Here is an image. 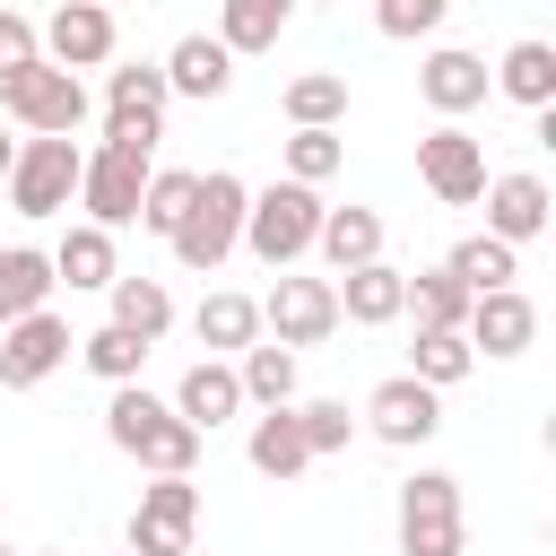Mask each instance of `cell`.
<instances>
[{
  "instance_id": "1",
  "label": "cell",
  "mask_w": 556,
  "mask_h": 556,
  "mask_svg": "<svg viewBox=\"0 0 556 556\" xmlns=\"http://www.w3.org/2000/svg\"><path fill=\"white\" fill-rule=\"evenodd\" d=\"M156 139H165V122H104V148L78 165V208H87V226H130L139 217V191H148V174H156Z\"/></svg>"
},
{
  "instance_id": "2",
  "label": "cell",
  "mask_w": 556,
  "mask_h": 556,
  "mask_svg": "<svg viewBox=\"0 0 556 556\" xmlns=\"http://www.w3.org/2000/svg\"><path fill=\"white\" fill-rule=\"evenodd\" d=\"M104 434H113V452H130L148 478H191V469H200V434L174 417V400H156V391H139V382H122V391L104 400Z\"/></svg>"
},
{
  "instance_id": "3",
  "label": "cell",
  "mask_w": 556,
  "mask_h": 556,
  "mask_svg": "<svg viewBox=\"0 0 556 556\" xmlns=\"http://www.w3.org/2000/svg\"><path fill=\"white\" fill-rule=\"evenodd\" d=\"M243 200H252V182H243V174H226V165H208V174H200V191H191L182 226L165 235V243H174V261H182L191 278L226 269V252L243 243Z\"/></svg>"
},
{
  "instance_id": "4",
  "label": "cell",
  "mask_w": 556,
  "mask_h": 556,
  "mask_svg": "<svg viewBox=\"0 0 556 556\" xmlns=\"http://www.w3.org/2000/svg\"><path fill=\"white\" fill-rule=\"evenodd\" d=\"M313 235H321V191L269 182V191L243 200V252H252L261 269H295V261L313 252Z\"/></svg>"
},
{
  "instance_id": "5",
  "label": "cell",
  "mask_w": 556,
  "mask_h": 556,
  "mask_svg": "<svg viewBox=\"0 0 556 556\" xmlns=\"http://www.w3.org/2000/svg\"><path fill=\"white\" fill-rule=\"evenodd\" d=\"M391 530H400V556H460V547H469L460 478H452V469H417V478H400Z\"/></svg>"
},
{
  "instance_id": "6",
  "label": "cell",
  "mask_w": 556,
  "mask_h": 556,
  "mask_svg": "<svg viewBox=\"0 0 556 556\" xmlns=\"http://www.w3.org/2000/svg\"><path fill=\"white\" fill-rule=\"evenodd\" d=\"M0 122L26 130V139H70V130L87 122V87H78L70 70L35 61V70H17V78H0Z\"/></svg>"
},
{
  "instance_id": "7",
  "label": "cell",
  "mask_w": 556,
  "mask_h": 556,
  "mask_svg": "<svg viewBox=\"0 0 556 556\" xmlns=\"http://www.w3.org/2000/svg\"><path fill=\"white\" fill-rule=\"evenodd\" d=\"M78 165H87L78 139H17L9 208H17V217H70V200H78Z\"/></svg>"
},
{
  "instance_id": "8",
  "label": "cell",
  "mask_w": 556,
  "mask_h": 556,
  "mask_svg": "<svg viewBox=\"0 0 556 556\" xmlns=\"http://www.w3.org/2000/svg\"><path fill=\"white\" fill-rule=\"evenodd\" d=\"M374 443H391V452H417V443H434V426H443V391H426L417 374H391V382H374L365 391V417H356Z\"/></svg>"
},
{
  "instance_id": "9",
  "label": "cell",
  "mask_w": 556,
  "mask_h": 556,
  "mask_svg": "<svg viewBox=\"0 0 556 556\" xmlns=\"http://www.w3.org/2000/svg\"><path fill=\"white\" fill-rule=\"evenodd\" d=\"M200 539V486L191 478H148L130 513V556H191Z\"/></svg>"
},
{
  "instance_id": "10",
  "label": "cell",
  "mask_w": 556,
  "mask_h": 556,
  "mask_svg": "<svg viewBox=\"0 0 556 556\" xmlns=\"http://www.w3.org/2000/svg\"><path fill=\"white\" fill-rule=\"evenodd\" d=\"M417 174H426V191H434L443 208H478V191H486V148H478L460 122H434V130L417 139Z\"/></svg>"
},
{
  "instance_id": "11",
  "label": "cell",
  "mask_w": 556,
  "mask_h": 556,
  "mask_svg": "<svg viewBox=\"0 0 556 556\" xmlns=\"http://www.w3.org/2000/svg\"><path fill=\"white\" fill-rule=\"evenodd\" d=\"M261 330H269L278 348H321V339L339 330V295H330V278H287V269H278V287L261 295Z\"/></svg>"
},
{
  "instance_id": "12",
  "label": "cell",
  "mask_w": 556,
  "mask_h": 556,
  "mask_svg": "<svg viewBox=\"0 0 556 556\" xmlns=\"http://www.w3.org/2000/svg\"><path fill=\"white\" fill-rule=\"evenodd\" d=\"M35 35H43V61H52V70H70V78H78V70H104V61H113V43H122V26H113V9H104V0H61V9H52V26H35Z\"/></svg>"
},
{
  "instance_id": "13",
  "label": "cell",
  "mask_w": 556,
  "mask_h": 556,
  "mask_svg": "<svg viewBox=\"0 0 556 556\" xmlns=\"http://www.w3.org/2000/svg\"><path fill=\"white\" fill-rule=\"evenodd\" d=\"M70 348H78V339H70V321H61L52 304L26 313V321H9V330H0V391H35L43 374L70 365Z\"/></svg>"
},
{
  "instance_id": "14",
  "label": "cell",
  "mask_w": 556,
  "mask_h": 556,
  "mask_svg": "<svg viewBox=\"0 0 556 556\" xmlns=\"http://www.w3.org/2000/svg\"><path fill=\"white\" fill-rule=\"evenodd\" d=\"M469 356H521L539 339V304L521 287H495V295H469V321H460Z\"/></svg>"
},
{
  "instance_id": "15",
  "label": "cell",
  "mask_w": 556,
  "mask_h": 556,
  "mask_svg": "<svg viewBox=\"0 0 556 556\" xmlns=\"http://www.w3.org/2000/svg\"><path fill=\"white\" fill-rule=\"evenodd\" d=\"M417 96H426L443 122H460V113H478V104H486V61H478V52H460V43H434V52L417 61Z\"/></svg>"
},
{
  "instance_id": "16",
  "label": "cell",
  "mask_w": 556,
  "mask_h": 556,
  "mask_svg": "<svg viewBox=\"0 0 556 556\" xmlns=\"http://www.w3.org/2000/svg\"><path fill=\"white\" fill-rule=\"evenodd\" d=\"M478 200H486V235H495V243H513V252H521L530 235H547V208H556L539 174H486V191H478Z\"/></svg>"
},
{
  "instance_id": "17",
  "label": "cell",
  "mask_w": 556,
  "mask_h": 556,
  "mask_svg": "<svg viewBox=\"0 0 556 556\" xmlns=\"http://www.w3.org/2000/svg\"><path fill=\"white\" fill-rule=\"evenodd\" d=\"M330 295H339V321H356V330H382V321H400V313H408V269H391V261H365V269L330 278Z\"/></svg>"
},
{
  "instance_id": "18",
  "label": "cell",
  "mask_w": 556,
  "mask_h": 556,
  "mask_svg": "<svg viewBox=\"0 0 556 556\" xmlns=\"http://www.w3.org/2000/svg\"><path fill=\"white\" fill-rule=\"evenodd\" d=\"M174 417H182L191 434H217L226 417H243V382H235V365H226V356H200V365L174 382Z\"/></svg>"
},
{
  "instance_id": "19",
  "label": "cell",
  "mask_w": 556,
  "mask_h": 556,
  "mask_svg": "<svg viewBox=\"0 0 556 556\" xmlns=\"http://www.w3.org/2000/svg\"><path fill=\"white\" fill-rule=\"evenodd\" d=\"M156 70H165V96H191V104H217V96L235 87V52H226L217 35H182Z\"/></svg>"
},
{
  "instance_id": "20",
  "label": "cell",
  "mask_w": 556,
  "mask_h": 556,
  "mask_svg": "<svg viewBox=\"0 0 556 556\" xmlns=\"http://www.w3.org/2000/svg\"><path fill=\"white\" fill-rule=\"evenodd\" d=\"M486 87H495V96H513L521 113H547V104H556V43L521 35V43H513V52L486 70Z\"/></svg>"
},
{
  "instance_id": "21",
  "label": "cell",
  "mask_w": 556,
  "mask_h": 556,
  "mask_svg": "<svg viewBox=\"0 0 556 556\" xmlns=\"http://www.w3.org/2000/svg\"><path fill=\"white\" fill-rule=\"evenodd\" d=\"M243 460H252L261 478H278V486L313 469V452H304V426H295V400H287V408H261V417H252V434H243Z\"/></svg>"
},
{
  "instance_id": "22",
  "label": "cell",
  "mask_w": 556,
  "mask_h": 556,
  "mask_svg": "<svg viewBox=\"0 0 556 556\" xmlns=\"http://www.w3.org/2000/svg\"><path fill=\"white\" fill-rule=\"evenodd\" d=\"M313 252L348 278V269H365V261H382V217L365 208V200H348V208H321V235H313Z\"/></svg>"
},
{
  "instance_id": "23",
  "label": "cell",
  "mask_w": 556,
  "mask_h": 556,
  "mask_svg": "<svg viewBox=\"0 0 556 556\" xmlns=\"http://www.w3.org/2000/svg\"><path fill=\"white\" fill-rule=\"evenodd\" d=\"M191 330H200V348H208V356H243V348L261 339V304H252V295H235V287H208V295H200V313H191Z\"/></svg>"
},
{
  "instance_id": "24",
  "label": "cell",
  "mask_w": 556,
  "mask_h": 556,
  "mask_svg": "<svg viewBox=\"0 0 556 556\" xmlns=\"http://www.w3.org/2000/svg\"><path fill=\"white\" fill-rule=\"evenodd\" d=\"M52 287H61V278H52V252L9 243V252H0V330H9V321H26V313H43V304H52Z\"/></svg>"
},
{
  "instance_id": "25",
  "label": "cell",
  "mask_w": 556,
  "mask_h": 556,
  "mask_svg": "<svg viewBox=\"0 0 556 556\" xmlns=\"http://www.w3.org/2000/svg\"><path fill=\"white\" fill-rule=\"evenodd\" d=\"M104 295H113V330H130L139 348H156V339L174 330V295H165V278H113Z\"/></svg>"
},
{
  "instance_id": "26",
  "label": "cell",
  "mask_w": 556,
  "mask_h": 556,
  "mask_svg": "<svg viewBox=\"0 0 556 556\" xmlns=\"http://www.w3.org/2000/svg\"><path fill=\"white\" fill-rule=\"evenodd\" d=\"M278 113H287L295 130H339V122H348V78H339V70H304V78H287Z\"/></svg>"
},
{
  "instance_id": "27",
  "label": "cell",
  "mask_w": 556,
  "mask_h": 556,
  "mask_svg": "<svg viewBox=\"0 0 556 556\" xmlns=\"http://www.w3.org/2000/svg\"><path fill=\"white\" fill-rule=\"evenodd\" d=\"M52 278H61V287H113V278H122L113 235H104V226H70V235L52 243Z\"/></svg>"
},
{
  "instance_id": "28",
  "label": "cell",
  "mask_w": 556,
  "mask_h": 556,
  "mask_svg": "<svg viewBox=\"0 0 556 556\" xmlns=\"http://www.w3.org/2000/svg\"><path fill=\"white\" fill-rule=\"evenodd\" d=\"M235 382H243V400H252V408H287V400H295V348L252 339V348L235 356Z\"/></svg>"
},
{
  "instance_id": "29",
  "label": "cell",
  "mask_w": 556,
  "mask_h": 556,
  "mask_svg": "<svg viewBox=\"0 0 556 556\" xmlns=\"http://www.w3.org/2000/svg\"><path fill=\"white\" fill-rule=\"evenodd\" d=\"M287 17H295V0H217V43L226 52H269L287 35Z\"/></svg>"
},
{
  "instance_id": "30",
  "label": "cell",
  "mask_w": 556,
  "mask_h": 556,
  "mask_svg": "<svg viewBox=\"0 0 556 556\" xmlns=\"http://www.w3.org/2000/svg\"><path fill=\"white\" fill-rule=\"evenodd\" d=\"M165 70L156 61H130V70H113L104 78V122H165Z\"/></svg>"
},
{
  "instance_id": "31",
  "label": "cell",
  "mask_w": 556,
  "mask_h": 556,
  "mask_svg": "<svg viewBox=\"0 0 556 556\" xmlns=\"http://www.w3.org/2000/svg\"><path fill=\"white\" fill-rule=\"evenodd\" d=\"M469 295H495V287H513L521 278V252L513 243H495V235H469V243H452V261H443Z\"/></svg>"
},
{
  "instance_id": "32",
  "label": "cell",
  "mask_w": 556,
  "mask_h": 556,
  "mask_svg": "<svg viewBox=\"0 0 556 556\" xmlns=\"http://www.w3.org/2000/svg\"><path fill=\"white\" fill-rule=\"evenodd\" d=\"M408 313H417V330H460L469 321V287L452 269H417L408 278Z\"/></svg>"
},
{
  "instance_id": "33",
  "label": "cell",
  "mask_w": 556,
  "mask_h": 556,
  "mask_svg": "<svg viewBox=\"0 0 556 556\" xmlns=\"http://www.w3.org/2000/svg\"><path fill=\"white\" fill-rule=\"evenodd\" d=\"M469 339L460 330H417V348H408V374L426 382V391H452V382H469Z\"/></svg>"
},
{
  "instance_id": "34",
  "label": "cell",
  "mask_w": 556,
  "mask_h": 556,
  "mask_svg": "<svg viewBox=\"0 0 556 556\" xmlns=\"http://www.w3.org/2000/svg\"><path fill=\"white\" fill-rule=\"evenodd\" d=\"M191 191H200V174H182V165H156V174H148V191H139V217H130V226H148V235H174V226H182V208H191Z\"/></svg>"
},
{
  "instance_id": "35",
  "label": "cell",
  "mask_w": 556,
  "mask_h": 556,
  "mask_svg": "<svg viewBox=\"0 0 556 556\" xmlns=\"http://www.w3.org/2000/svg\"><path fill=\"white\" fill-rule=\"evenodd\" d=\"M78 365H87L96 382H113V391H122V382H139L148 348H139L130 330H113V321H104V330H87V339H78Z\"/></svg>"
},
{
  "instance_id": "36",
  "label": "cell",
  "mask_w": 556,
  "mask_h": 556,
  "mask_svg": "<svg viewBox=\"0 0 556 556\" xmlns=\"http://www.w3.org/2000/svg\"><path fill=\"white\" fill-rule=\"evenodd\" d=\"M339 165H348V139H339V130H295V139H287V182L321 191Z\"/></svg>"
},
{
  "instance_id": "37",
  "label": "cell",
  "mask_w": 556,
  "mask_h": 556,
  "mask_svg": "<svg viewBox=\"0 0 556 556\" xmlns=\"http://www.w3.org/2000/svg\"><path fill=\"white\" fill-rule=\"evenodd\" d=\"M295 426H304V452H313V460H330V452H348V443H356L348 400H295Z\"/></svg>"
},
{
  "instance_id": "38",
  "label": "cell",
  "mask_w": 556,
  "mask_h": 556,
  "mask_svg": "<svg viewBox=\"0 0 556 556\" xmlns=\"http://www.w3.org/2000/svg\"><path fill=\"white\" fill-rule=\"evenodd\" d=\"M452 17V0H374V26L391 35V43H417V35H434Z\"/></svg>"
},
{
  "instance_id": "39",
  "label": "cell",
  "mask_w": 556,
  "mask_h": 556,
  "mask_svg": "<svg viewBox=\"0 0 556 556\" xmlns=\"http://www.w3.org/2000/svg\"><path fill=\"white\" fill-rule=\"evenodd\" d=\"M35 61H43V35H35V17L0 9V78H17V70H35Z\"/></svg>"
},
{
  "instance_id": "40",
  "label": "cell",
  "mask_w": 556,
  "mask_h": 556,
  "mask_svg": "<svg viewBox=\"0 0 556 556\" xmlns=\"http://www.w3.org/2000/svg\"><path fill=\"white\" fill-rule=\"evenodd\" d=\"M9 165H17V139H9V122H0V182H9Z\"/></svg>"
},
{
  "instance_id": "41",
  "label": "cell",
  "mask_w": 556,
  "mask_h": 556,
  "mask_svg": "<svg viewBox=\"0 0 556 556\" xmlns=\"http://www.w3.org/2000/svg\"><path fill=\"white\" fill-rule=\"evenodd\" d=\"M43 556H70V547H43Z\"/></svg>"
},
{
  "instance_id": "42",
  "label": "cell",
  "mask_w": 556,
  "mask_h": 556,
  "mask_svg": "<svg viewBox=\"0 0 556 556\" xmlns=\"http://www.w3.org/2000/svg\"><path fill=\"white\" fill-rule=\"evenodd\" d=\"M0 556H17V547H0Z\"/></svg>"
},
{
  "instance_id": "43",
  "label": "cell",
  "mask_w": 556,
  "mask_h": 556,
  "mask_svg": "<svg viewBox=\"0 0 556 556\" xmlns=\"http://www.w3.org/2000/svg\"><path fill=\"white\" fill-rule=\"evenodd\" d=\"M122 556H130V547H122Z\"/></svg>"
}]
</instances>
